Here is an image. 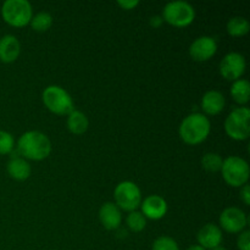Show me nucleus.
Wrapping results in <instances>:
<instances>
[{"mask_svg":"<svg viewBox=\"0 0 250 250\" xmlns=\"http://www.w3.org/2000/svg\"><path fill=\"white\" fill-rule=\"evenodd\" d=\"M7 173L16 181H24L31 176V165L23 158H12L6 165Z\"/></svg>","mask_w":250,"mask_h":250,"instance_id":"17","label":"nucleus"},{"mask_svg":"<svg viewBox=\"0 0 250 250\" xmlns=\"http://www.w3.org/2000/svg\"><path fill=\"white\" fill-rule=\"evenodd\" d=\"M211 131V124L205 115L193 112L183 119L181 122L178 133L181 139L189 146H198L209 137Z\"/></svg>","mask_w":250,"mask_h":250,"instance_id":"2","label":"nucleus"},{"mask_svg":"<svg viewBox=\"0 0 250 250\" xmlns=\"http://www.w3.org/2000/svg\"><path fill=\"white\" fill-rule=\"evenodd\" d=\"M17 151L21 156L34 161H42L51 153V142L39 131H28L17 141Z\"/></svg>","mask_w":250,"mask_h":250,"instance_id":"1","label":"nucleus"},{"mask_svg":"<svg viewBox=\"0 0 250 250\" xmlns=\"http://www.w3.org/2000/svg\"><path fill=\"white\" fill-rule=\"evenodd\" d=\"M227 136L234 141H246L250 136V110L248 107H234L225 121Z\"/></svg>","mask_w":250,"mask_h":250,"instance_id":"5","label":"nucleus"},{"mask_svg":"<svg viewBox=\"0 0 250 250\" xmlns=\"http://www.w3.org/2000/svg\"><path fill=\"white\" fill-rule=\"evenodd\" d=\"M99 220L105 229H109V231H115V229H120V226H121V210L117 208L115 203H105L99 210Z\"/></svg>","mask_w":250,"mask_h":250,"instance_id":"14","label":"nucleus"},{"mask_svg":"<svg viewBox=\"0 0 250 250\" xmlns=\"http://www.w3.org/2000/svg\"><path fill=\"white\" fill-rule=\"evenodd\" d=\"M163 22L164 20L161 16H153L150 17V20H149V24H150L153 28H159V27L163 24Z\"/></svg>","mask_w":250,"mask_h":250,"instance_id":"29","label":"nucleus"},{"mask_svg":"<svg viewBox=\"0 0 250 250\" xmlns=\"http://www.w3.org/2000/svg\"><path fill=\"white\" fill-rule=\"evenodd\" d=\"M2 20L12 27H24L33 17L32 6L27 0H6L1 6Z\"/></svg>","mask_w":250,"mask_h":250,"instance_id":"6","label":"nucleus"},{"mask_svg":"<svg viewBox=\"0 0 250 250\" xmlns=\"http://www.w3.org/2000/svg\"><path fill=\"white\" fill-rule=\"evenodd\" d=\"M198 246H200L205 250H210L212 248L221 246L224 241V234L221 229L215 224H207L199 229L197 234Z\"/></svg>","mask_w":250,"mask_h":250,"instance_id":"12","label":"nucleus"},{"mask_svg":"<svg viewBox=\"0 0 250 250\" xmlns=\"http://www.w3.org/2000/svg\"><path fill=\"white\" fill-rule=\"evenodd\" d=\"M222 163H224V160L216 153H208L202 158V166L208 172H217V171H221Z\"/></svg>","mask_w":250,"mask_h":250,"instance_id":"22","label":"nucleus"},{"mask_svg":"<svg viewBox=\"0 0 250 250\" xmlns=\"http://www.w3.org/2000/svg\"><path fill=\"white\" fill-rule=\"evenodd\" d=\"M227 33L232 37H243L246 36L250 29V24L248 20L244 17L236 16L232 17L229 22H227Z\"/></svg>","mask_w":250,"mask_h":250,"instance_id":"20","label":"nucleus"},{"mask_svg":"<svg viewBox=\"0 0 250 250\" xmlns=\"http://www.w3.org/2000/svg\"><path fill=\"white\" fill-rule=\"evenodd\" d=\"M246 66L244 56L236 51H232L225 55L220 62V73L226 81L234 82L237 80H241L243 73L246 72Z\"/></svg>","mask_w":250,"mask_h":250,"instance_id":"9","label":"nucleus"},{"mask_svg":"<svg viewBox=\"0 0 250 250\" xmlns=\"http://www.w3.org/2000/svg\"><path fill=\"white\" fill-rule=\"evenodd\" d=\"M231 97L238 104L244 105L250 99V83L247 80L234 81L231 87Z\"/></svg>","mask_w":250,"mask_h":250,"instance_id":"19","label":"nucleus"},{"mask_svg":"<svg viewBox=\"0 0 250 250\" xmlns=\"http://www.w3.org/2000/svg\"><path fill=\"white\" fill-rule=\"evenodd\" d=\"M225 105H226V99L219 90H209L202 98L203 111L210 116L220 114L225 109Z\"/></svg>","mask_w":250,"mask_h":250,"instance_id":"16","label":"nucleus"},{"mask_svg":"<svg viewBox=\"0 0 250 250\" xmlns=\"http://www.w3.org/2000/svg\"><path fill=\"white\" fill-rule=\"evenodd\" d=\"M127 226L134 233L142 232L146 226V219L143 216V214L139 211H132L129 212L127 216Z\"/></svg>","mask_w":250,"mask_h":250,"instance_id":"23","label":"nucleus"},{"mask_svg":"<svg viewBox=\"0 0 250 250\" xmlns=\"http://www.w3.org/2000/svg\"><path fill=\"white\" fill-rule=\"evenodd\" d=\"M210 250H227V249L225 248V247L219 246V247H216V248H212V249H210Z\"/></svg>","mask_w":250,"mask_h":250,"instance_id":"31","label":"nucleus"},{"mask_svg":"<svg viewBox=\"0 0 250 250\" xmlns=\"http://www.w3.org/2000/svg\"><path fill=\"white\" fill-rule=\"evenodd\" d=\"M21 53V44L19 39L12 34L0 38V61L5 63H11L16 61Z\"/></svg>","mask_w":250,"mask_h":250,"instance_id":"15","label":"nucleus"},{"mask_svg":"<svg viewBox=\"0 0 250 250\" xmlns=\"http://www.w3.org/2000/svg\"><path fill=\"white\" fill-rule=\"evenodd\" d=\"M221 173L225 182L229 186L234 188L243 187L249 180V165L244 159L239 156H229L222 163Z\"/></svg>","mask_w":250,"mask_h":250,"instance_id":"4","label":"nucleus"},{"mask_svg":"<svg viewBox=\"0 0 250 250\" xmlns=\"http://www.w3.org/2000/svg\"><path fill=\"white\" fill-rule=\"evenodd\" d=\"M220 229L229 233H241L248 224V219L243 210L231 207L225 209L220 215Z\"/></svg>","mask_w":250,"mask_h":250,"instance_id":"10","label":"nucleus"},{"mask_svg":"<svg viewBox=\"0 0 250 250\" xmlns=\"http://www.w3.org/2000/svg\"><path fill=\"white\" fill-rule=\"evenodd\" d=\"M239 197H241L242 202H243L244 204L250 205V187H249L248 183L242 187L241 193H239Z\"/></svg>","mask_w":250,"mask_h":250,"instance_id":"28","label":"nucleus"},{"mask_svg":"<svg viewBox=\"0 0 250 250\" xmlns=\"http://www.w3.org/2000/svg\"><path fill=\"white\" fill-rule=\"evenodd\" d=\"M187 250H205V249L202 248V247H200V246H198V244H195V246L189 247V248H188Z\"/></svg>","mask_w":250,"mask_h":250,"instance_id":"30","label":"nucleus"},{"mask_svg":"<svg viewBox=\"0 0 250 250\" xmlns=\"http://www.w3.org/2000/svg\"><path fill=\"white\" fill-rule=\"evenodd\" d=\"M217 51V43L212 37L203 36L195 39L189 46L190 58L198 62L210 60Z\"/></svg>","mask_w":250,"mask_h":250,"instance_id":"11","label":"nucleus"},{"mask_svg":"<svg viewBox=\"0 0 250 250\" xmlns=\"http://www.w3.org/2000/svg\"><path fill=\"white\" fill-rule=\"evenodd\" d=\"M115 204L120 210L136 211L142 203V193L138 186L131 181H124L119 183L114 190Z\"/></svg>","mask_w":250,"mask_h":250,"instance_id":"8","label":"nucleus"},{"mask_svg":"<svg viewBox=\"0 0 250 250\" xmlns=\"http://www.w3.org/2000/svg\"><path fill=\"white\" fill-rule=\"evenodd\" d=\"M161 17L173 27H187L194 21L195 10L187 1H171L165 5Z\"/></svg>","mask_w":250,"mask_h":250,"instance_id":"7","label":"nucleus"},{"mask_svg":"<svg viewBox=\"0 0 250 250\" xmlns=\"http://www.w3.org/2000/svg\"><path fill=\"white\" fill-rule=\"evenodd\" d=\"M29 23H31L32 29H34L36 32H45L53 26V17L48 12L42 11L32 17Z\"/></svg>","mask_w":250,"mask_h":250,"instance_id":"21","label":"nucleus"},{"mask_svg":"<svg viewBox=\"0 0 250 250\" xmlns=\"http://www.w3.org/2000/svg\"><path fill=\"white\" fill-rule=\"evenodd\" d=\"M42 100L49 111L53 114L65 116L75 110L71 95L59 85H49L43 90Z\"/></svg>","mask_w":250,"mask_h":250,"instance_id":"3","label":"nucleus"},{"mask_svg":"<svg viewBox=\"0 0 250 250\" xmlns=\"http://www.w3.org/2000/svg\"><path fill=\"white\" fill-rule=\"evenodd\" d=\"M237 247L239 250H250V232L242 231L237 238Z\"/></svg>","mask_w":250,"mask_h":250,"instance_id":"26","label":"nucleus"},{"mask_svg":"<svg viewBox=\"0 0 250 250\" xmlns=\"http://www.w3.org/2000/svg\"><path fill=\"white\" fill-rule=\"evenodd\" d=\"M117 5L124 10H132L136 6H138L139 1L138 0H119Z\"/></svg>","mask_w":250,"mask_h":250,"instance_id":"27","label":"nucleus"},{"mask_svg":"<svg viewBox=\"0 0 250 250\" xmlns=\"http://www.w3.org/2000/svg\"><path fill=\"white\" fill-rule=\"evenodd\" d=\"M15 149V139L11 133L0 131V155H7Z\"/></svg>","mask_w":250,"mask_h":250,"instance_id":"25","label":"nucleus"},{"mask_svg":"<svg viewBox=\"0 0 250 250\" xmlns=\"http://www.w3.org/2000/svg\"><path fill=\"white\" fill-rule=\"evenodd\" d=\"M142 214L146 219L160 220L167 212V203L160 195H149L141 203Z\"/></svg>","mask_w":250,"mask_h":250,"instance_id":"13","label":"nucleus"},{"mask_svg":"<svg viewBox=\"0 0 250 250\" xmlns=\"http://www.w3.org/2000/svg\"><path fill=\"white\" fill-rule=\"evenodd\" d=\"M151 250H180L177 242L167 236H161L154 241Z\"/></svg>","mask_w":250,"mask_h":250,"instance_id":"24","label":"nucleus"},{"mask_svg":"<svg viewBox=\"0 0 250 250\" xmlns=\"http://www.w3.org/2000/svg\"><path fill=\"white\" fill-rule=\"evenodd\" d=\"M88 127H89V121L82 111L73 110L67 115V128L71 133L80 136L87 132Z\"/></svg>","mask_w":250,"mask_h":250,"instance_id":"18","label":"nucleus"}]
</instances>
